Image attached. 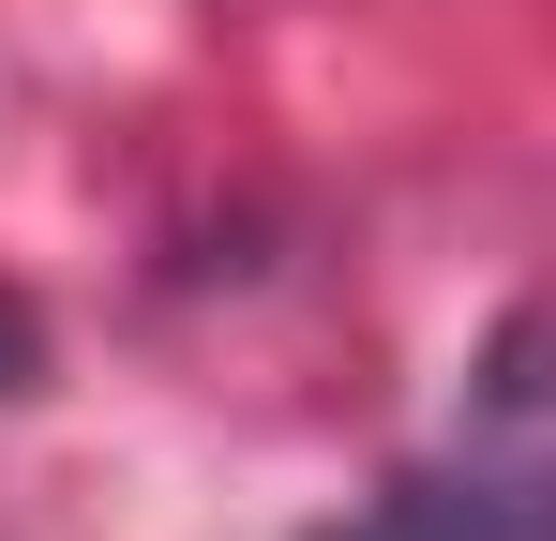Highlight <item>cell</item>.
I'll use <instances>...</instances> for the list:
<instances>
[{
    "label": "cell",
    "instance_id": "cell-1",
    "mask_svg": "<svg viewBox=\"0 0 556 541\" xmlns=\"http://www.w3.org/2000/svg\"><path fill=\"white\" fill-rule=\"evenodd\" d=\"M316 541H556V466H421Z\"/></svg>",
    "mask_w": 556,
    "mask_h": 541
},
{
    "label": "cell",
    "instance_id": "cell-2",
    "mask_svg": "<svg viewBox=\"0 0 556 541\" xmlns=\"http://www.w3.org/2000/svg\"><path fill=\"white\" fill-rule=\"evenodd\" d=\"M30 376H46V331H30V301H15V286H0V406H15V391H30Z\"/></svg>",
    "mask_w": 556,
    "mask_h": 541
}]
</instances>
